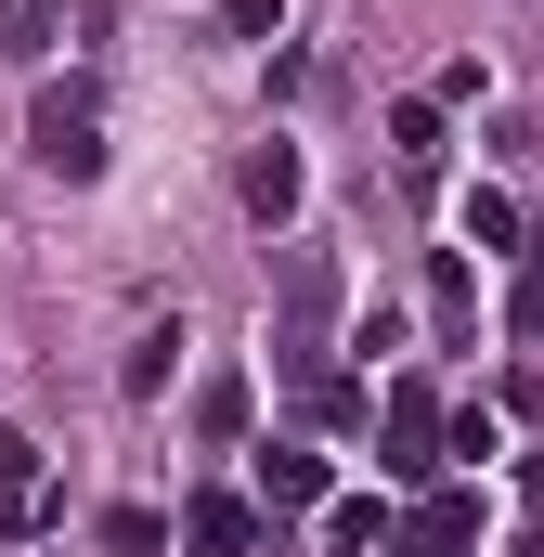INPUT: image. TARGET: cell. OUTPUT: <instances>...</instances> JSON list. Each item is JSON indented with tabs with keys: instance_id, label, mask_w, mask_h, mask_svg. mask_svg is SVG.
Instances as JSON below:
<instances>
[{
	"instance_id": "12",
	"label": "cell",
	"mask_w": 544,
	"mask_h": 557,
	"mask_svg": "<svg viewBox=\"0 0 544 557\" xmlns=\"http://www.w3.org/2000/svg\"><path fill=\"white\" fill-rule=\"evenodd\" d=\"M169 363H182V324H143L131 363H118V389H131V403H156V389H169Z\"/></svg>"
},
{
	"instance_id": "7",
	"label": "cell",
	"mask_w": 544,
	"mask_h": 557,
	"mask_svg": "<svg viewBox=\"0 0 544 557\" xmlns=\"http://www.w3.org/2000/svg\"><path fill=\"white\" fill-rule=\"evenodd\" d=\"M65 26L91 39V26H104V0H13V39H0V52H13V65H52V52H65Z\"/></svg>"
},
{
	"instance_id": "4",
	"label": "cell",
	"mask_w": 544,
	"mask_h": 557,
	"mask_svg": "<svg viewBox=\"0 0 544 557\" xmlns=\"http://www.w3.org/2000/svg\"><path fill=\"white\" fill-rule=\"evenodd\" d=\"M376 454H390V480H428V467H441V403H428V376H403V389H390Z\"/></svg>"
},
{
	"instance_id": "1",
	"label": "cell",
	"mask_w": 544,
	"mask_h": 557,
	"mask_svg": "<svg viewBox=\"0 0 544 557\" xmlns=\"http://www.w3.org/2000/svg\"><path fill=\"white\" fill-rule=\"evenodd\" d=\"M337 260L324 247H285V311H272V376H298V389H324V350H337Z\"/></svg>"
},
{
	"instance_id": "3",
	"label": "cell",
	"mask_w": 544,
	"mask_h": 557,
	"mask_svg": "<svg viewBox=\"0 0 544 557\" xmlns=\"http://www.w3.org/2000/svg\"><path fill=\"white\" fill-rule=\"evenodd\" d=\"M234 195H247V221H260V234H285V221H298V195H311L298 143H285V131H272V143H247V156H234Z\"/></svg>"
},
{
	"instance_id": "5",
	"label": "cell",
	"mask_w": 544,
	"mask_h": 557,
	"mask_svg": "<svg viewBox=\"0 0 544 557\" xmlns=\"http://www.w3.org/2000/svg\"><path fill=\"white\" fill-rule=\"evenodd\" d=\"M480 519H493L480 480H454V493H428V506L403 519V557H467V545H480Z\"/></svg>"
},
{
	"instance_id": "6",
	"label": "cell",
	"mask_w": 544,
	"mask_h": 557,
	"mask_svg": "<svg viewBox=\"0 0 544 557\" xmlns=\"http://www.w3.org/2000/svg\"><path fill=\"white\" fill-rule=\"evenodd\" d=\"M182 557H260V506L247 493H195L182 506Z\"/></svg>"
},
{
	"instance_id": "14",
	"label": "cell",
	"mask_w": 544,
	"mask_h": 557,
	"mask_svg": "<svg viewBox=\"0 0 544 557\" xmlns=\"http://www.w3.org/2000/svg\"><path fill=\"white\" fill-rule=\"evenodd\" d=\"M467 247H519V195L506 182H467Z\"/></svg>"
},
{
	"instance_id": "11",
	"label": "cell",
	"mask_w": 544,
	"mask_h": 557,
	"mask_svg": "<svg viewBox=\"0 0 544 557\" xmlns=\"http://www.w3.org/2000/svg\"><path fill=\"white\" fill-rule=\"evenodd\" d=\"M428 324H441L454 350H467V324H480V285H467V260H454V247L428 260Z\"/></svg>"
},
{
	"instance_id": "15",
	"label": "cell",
	"mask_w": 544,
	"mask_h": 557,
	"mask_svg": "<svg viewBox=\"0 0 544 557\" xmlns=\"http://www.w3.org/2000/svg\"><path fill=\"white\" fill-rule=\"evenodd\" d=\"M195 441H247V376H208L195 389Z\"/></svg>"
},
{
	"instance_id": "13",
	"label": "cell",
	"mask_w": 544,
	"mask_h": 557,
	"mask_svg": "<svg viewBox=\"0 0 544 557\" xmlns=\"http://www.w3.org/2000/svg\"><path fill=\"white\" fill-rule=\"evenodd\" d=\"M441 454H454V467H493V454H506V416H493V403H454V416H441Z\"/></svg>"
},
{
	"instance_id": "17",
	"label": "cell",
	"mask_w": 544,
	"mask_h": 557,
	"mask_svg": "<svg viewBox=\"0 0 544 557\" xmlns=\"http://www.w3.org/2000/svg\"><path fill=\"white\" fill-rule=\"evenodd\" d=\"M519 557H544V532H532V545H519Z\"/></svg>"
},
{
	"instance_id": "10",
	"label": "cell",
	"mask_w": 544,
	"mask_h": 557,
	"mask_svg": "<svg viewBox=\"0 0 544 557\" xmlns=\"http://www.w3.org/2000/svg\"><path fill=\"white\" fill-rule=\"evenodd\" d=\"M260 506L272 519H285V506H324V454H311V441H272L260 454Z\"/></svg>"
},
{
	"instance_id": "2",
	"label": "cell",
	"mask_w": 544,
	"mask_h": 557,
	"mask_svg": "<svg viewBox=\"0 0 544 557\" xmlns=\"http://www.w3.org/2000/svg\"><path fill=\"white\" fill-rule=\"evenodd\" d=\"M26 156H39L52 182H104V78H65V91H39Z\"/></svg>"
},
{
	"instance_id": "16",
	"label": "cell",
	"mask_w": 544,
	"mask_h": 557,
	"mask_svg": "<svg viewBox=\"0 0 544 557\" xmlns=\"http://www.w3.org/2000/svg\"><path fill=\"white\" fill-rule=\"evenodd\" d=\"M104 557H169V519L156 506H104Z\"/></svg>"
},
{
	"instance_id": "8",
	"label": "cell",
	"mask_w": 544,
	"mask_h": 557,
	"mask_svg": "<svg viewBox=\"0 0 544 557\" xmlns=\"http://www.w3.org/2000/svg\"><path fill=\"white\" fill-rule=\"evenodd\" d=\"M441 156H454L441 104H428V91H415V104H390V169H403V182H441Z\"/></svg>"
},
{
	"instance_id": "9",
	"label": "cell",
	"mask_w": 544,
	"mask_h": 557,
	"mask_svg": "<svg viewBox=\"0 0 544 557\" xmlns=\"http://www.w3.org/2000/svg\"><path fill=\"white\" fill-rule=\"evenodd\" d=\"M0 519H13V532L52 519V467H39V441H0Z\"/></svg>"
}]
</instances>
